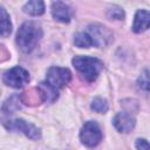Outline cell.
Here are the masks:
<instances>
[{"mask_svg": "<svg viewBox=\"0 0 150 150\" xmlns=\"http://www.w3.org/2000/svg\"><path fill=\"white\" fill-rule=\"evenodd\" d=\"M108 16L110 19H115V20H122L124 18V12L118 8V7H114V8H110L108 11Z\"/></svg>", "mask_w": 150, "mask_h": 150, "instance_id": "obj_14", "label": "cell"}, {"mask_svg": "<svg viewBox=\"0 0 150 150\" xmlns=\"http://www.w3.org/2000/svg\"><path fill=\"white\" fill-rule=\"evenodd\" d=\"M112 123H114V127L116 128L117 131L127 134V132H130L135 128L136 120L134 116H131L128 112H118L115 116Z\"/></svg>", "mask_w": 150, "mask_h": 150, "instance_id": "obj_7", "label": "cell"}, {"mask_svg": "<svg viewBox=\"0 0 150 150\" xmlns=\"http://www.w3.org/2000/svg\"><path fill=\"white\" fill-rule=\"evenodd\" d=\"M70 80H71V73L69 69L61 68V67H52L47 71L45 82L52 89L57 91L59 89H61L66 84H68L70 82Z\"/></svg>", "mask_w": 150, "mask_h": 150, "instance_id": "obj_3", "label": "cell"}, {"mask_svg": "<svg viewBox=\"0 0 150 150\" xmlns=\"http://www.w3.org/2000/svg\"><path fill=\"white\" fill-rule=\"evenodd\" d=\"M91 109L96 112H100V114H104L107 110H108V103L105 100L101 98V97H96L91 102Z\"/></svg>", "mask_w": 150, "mask_h": 150, "instance_id": "obj_13", "label": "cell"}, {"mask_svg": "<svg viewBox=\"0 0 150 150\" xmlns=\"http://www.w3.org/2000/svg\"><path fill=\"white\" fill-rule=\"evenodd\" d=\"M80 139L86 146H96L102 141V131L100 125L95 121L86 122L80 131Z\"/></svg>", "mask_w": 150, "mask_h": 150, "instance_id": "obj_4", "label": "cell"}, {"mask_svg": "<svg viewBox=\"0 0 150 150\" xmlns=\"http://www.w3.org/2000/svg\"><path fill=\"white\" fill-rule=\"evenodd\" d=\"M138 87L145 91H148L149 89V76H148V70H144V73L139 76L138 79Z\"/></svg>", "mask_w": 150, "mask_h": 150, "instance_id": "obj_15", "label": "cell"}, {"mask_svg": "<svg viewBox=\"0 0 150 150\" xmlns=\"http://www.w3.org/2000/svg\"><path fill=\"white\" fill-rule=\"evenodd\" d=\"M42 38V28L35 21H26L16 33V45L23 53H30Z\"/></svg>", "mask_w": 150, "mask_h": 150, "instance_id": "obj_1", "label": "cell"}, {"mask_svg": "<svg viewBox=\"0 0 150 150\" xmlns=\"http://www.w3.org/2000/svg\"><path fill=\"white\" fill-rule=\"evenodd\" d=\"M136 148L137 150H149V143L144 138H138L136 141Z\"/></svg>", "mask_w": 150, "mask_h": 150, "instance_id": "obj_16", "label": "cell"}, {"mask_svg": "<svg viewBox=\"0 0 150 150\" xmlns=\"http://www.w3.org/2000/svg\"><path fill=\"white\" fill-rule=\"evenodd\" d=\"M23 12L32 15V16H39L45 13V2L41 0H33L28 1L23 6Z\"/></svg>", "mask_w": 150, "mask_h": 150, "instance_id": "obj_10", "label": "cell"}, {"mask_svg": "<svg viewBox=\"0 0 150 150\" xmlns=\"http://www.w3.org/2000/svg\"><path fill=\"white\" fill-rule=\"evenodd\" d=\"M12 32V22L7 11L0 6V36H8Z\"/></svg>", "mask_w": 150, "mask_h": 150, "instance_id": "obj_11", "label": "cell"}, {"mask_svg": "<svg viewBox=\"0 0 150 150\" xmlns=\"http://www.w3.org/2000/svg\"><path fill=\"white\" fill-rule=\"evenodd\" d=\"M71 62L87 82H94L103 68L102 61L91 56H75Z\"/></svg>", "mask_w": 150, "mask_h": 150, "instance_id": "obj_2", "label": "cell"}, {"mask_svg": "<svg viewBox=\"0 0 150 150\" xmlns=\"http://www.w3.org/2000/svg\"><path fill=\"white\" fill-rule=\"evenodd\" d=\"M74 43L79 48H89L91 46H95L93 38L88 33H77L75 35Z\"/></svg>", "mask_w": 150, "mask_h": 150, "instance_id": "obj_12", "label": "cell"}, {"mask_svg": "<svg viewBox=\"0 0 150 150\" xmlns=\"http://www.w3.org/2000/svg\"><path fill=\"white\" fill-rule=\"evenodd\" d=\"M5 127L9 130V131H18V132H22L23 135H26L27 137H29L30 139H39L41 137V132L40 129L38 127H35L32 123L26 122L22 118H16V120H12L5 123Z\"/></svg>", "mask_w": 150, "mask_h": 150, "instance_id": "obj_6", "label": "cell"}, {"mask_svg": "<svg viewBox=\"0 0 150 150\" xmlns=\"http://www.w3.org/2000/svg\"><path fill=\"white\" fill-rule=\"evenodd\" d=\"M2 80L7 86L15 88V89H19L29 82V73L25 68L16 66V67L7 70L4 74Z\"/></svg>", "mask_w": 150, "mask_h": 150, "instance_id": "obj_5", "label": "cell"}, {"mask_svg": "<svg viewBox=\"0 0 150 150\" xmlns=\"http://www.w3.org/2000/svg\"><path fill=\"white\" fill-rule=\"evenodd\" d=\"M52 15L60 22H69L73 15V11L67 4L62 1H55L52 4Z\"/></svg>", "mask_w": 150, "mask_h": 150, "instance_id": "obj_8", "label": "cell"}, {"mask_svg": "<svg viewBox=\"0 0 150 150\" xmlns=\"http://www.w3.org/2000/svg\"><path fill=\"white\" fill-rule=\"evenodd\" d=\"M149 22H150V14L145 9H141L136 13L134 25H132V30L135 33H142L149 28Z\"/></svg>", "mask_w": 150, "mask_h": 150, "instance_id": "obj_9", "label": "cell"}]
</instances>
